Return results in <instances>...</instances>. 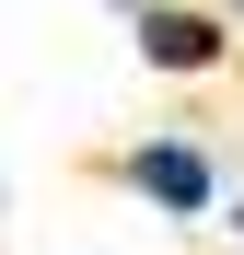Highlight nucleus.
Wrapping results in <instances>:
<instances>
[{
  "label": "nucleus",
  "mask_w": 244,
  "mask_h": 255,
  "mask_svg": "<svg viewBox=\"0 0 244 255\" xmlns=\"http://www.w3.org/2000/svg\"><path fill=\"white\" fill-rule=\"evenodd\" d=\"M140 58L175 70V81L221 70V12H198V0H151V12H140Z\"/></svg>",
  "instance_id": "obj_1"
},
{
  "label": "nucleus",
  "mask_w": 244,
  "mask_h": 255,
  "mask_svg": "<svg viewBox=\"0 0 244 255\" xmlns=\"http://www.w3.org/2000/svg\"><path fill=\"white\" fill-rule=\"evenodd\" d=\"M116 174H128L151 209H175V221H186V209H210V151H198V139H140Z\"/></svg>",
  "instance_id": "obj_2"
},
{
  "label": "nucleus",
  "mask_w": 244,
  "mask_h": 255,
  "mask_svg": "<svg viewBox=\"0 0 244 255\" xmlns=\"http://www.w3.org/2000/svg\"><path fill=\"white\" fill-rule=\"evenodd\" d=\"M233 12H244V0H233Z\"/></svg>",
  "instance_id": "obj_3"
}]
</instances>
